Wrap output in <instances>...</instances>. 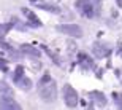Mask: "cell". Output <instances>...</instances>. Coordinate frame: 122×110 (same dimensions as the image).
Segmentation results:
<instances>
[{
	"instance_id": "1",
	"label": "cell",
	"mask_w": 122,
	"mask_h": 110,
	"mask_svg": "<svg viewBox=\"0 0 122 110\" xmlns=\"http://www.w3.org/2000/svg\"><path fill=\"white\" fill-rule=\"evenodd\" d=\"M38 94L43 101L46 102H52L57 99V85L52 80H48V81L40 83V88H38Z\"/></svg>"
},
{
	"instance_id": "2",
	"label": "cell",
	"mask_w": 122,
	"mask_h": 110,
	"mask_svg": "<svg viewBox=\"0 0 122 110\" xmlns=\"http://www.w3.org/2000/svg\"><path fill=\"white\" fill-rule=\"evenodd\" d=\"M63 101H65V104L68 107H76L78 105L79 97H78V93L75 91V88L71 85H65L63 86Z\"/></svg>"
},
{
	"instance_id": "3",
	"label": "cell",
	"mask_w": 122,
	"mask_h": 110,
	"mask_svg": "<svg viewBox=\"0 0 122 110\" xmlns=\"http://www.w3.org/2000/svg\"><path fill=\"white\" fill-rule=\"evenodd\" d=\"M59 32H63V34H67V35L70 37H79L82 35V29L78 26V24H62V26H59Z\"/></svg>"
},
{
	"instance_id": "4",
	"label": "cell",
	"mask_w": 122,
	"mask_h": 110,
	"mask_svg": "<svg viewBox=\"0 0 122 110\" xmlns=\"http://www.w3.org/2000/svg\"><path fill=\"white\" fill-rule=\"evenodd\" d=\"M76 8L81 11L82 16H86V18H92L94 16V6L89 0H78L76 2Z\"/></svg>"
},
{
	"instance_id": "5",
	"label": "cell",
	"mask_w": 122,
	"mask_h": 110,
	"mask_svg": "<svg viewBox=\"0 0 122 110\" xmlns=\"http://www.w3.org/2000/svg\"><path fill=\"white\" fill-rule=\"evenodd\" d=\"M0 110H22L18 102L11 97H2L0 101Z\"/></svg>"
},
{
	"instance_id": "6",
	"label": "cell",
	"mask_w": 122,
	"mask_h": 110,
	"mask_svg": "<svg viewBox=\"0 0 122 110\" xmlns=\"http://www.w3.org/2000/svg\"><path fill=\"white\" fill-rule=\"evenodd\" d=\"M109 48L106 45H102V43H95L94 45V54L97 56V58H105V56L109 54Z\"/></svg>"
},
{
	"instance_id": "7",
	"label": "cell",
	"mask_w": 122,
	"mask_h": 110,
	"mask_svg": "<svg viewBox=\"0 0 122 110\" xmlns=\"http://www.w3.org/2000/svg\"><path fill=\"white\" fill-rule=\"evenodd\" d=\"M89 97H91L92 101H95L98 105H106V97H105V94L103 93H98V91H92V93H89Z\"/></svg>"
},
{
	"instance_id": "8",
	"label": "cell",
	"mask_w": 122,
	"mask_h": 110,
	"mask_svg": "<svg viewBox=\"0 0 122 110\" xmlns=\"http://www.w3.org/2000/svg\"><path fill=\"white\" fill-rule=\"evenodd\" d=\"M0 93H2V97H11L13 89H11L5 81H0Z\"/></svg>"
},
{
	"instance_id": "9",
	"label": "cell",
	"mask_w": 122,
	"mask_h": 110,
	"mask_svg": "<svg viewBox=\"0 0 122 110\" xmlns=\"http://www.w3.org/2000/svg\"><path fill=\"white\" fill-rule=\"evenodd\" d=\"M24 13H25V16H27L29 19H30L32 23H33V26H41V21L38 18H36L35 14L32 13V11H29V10H24Z\"/></svg>"
},
{
	"instance_id": "10",
	"label": "cell",
	"mask_w": 122,
	"mask_h": 110,
	"mask_svg": "<svg viewBox=\"0 0 122 110\" xmlns=\"http://www.w3.org/2000/svg\"><path fill=\"white\" fill-rule=\"evenodd\" d=\"M38 6L43 10H48V11H52V13H59L60 8L59 6H56V5H46V3H38Z\"/></svg>"
},
{
	"instance_id": "11",
	"label": "cell",
	"mask_w": 122,
	"mask_h": 110,
	"mask_svg": "<svg viewBox=\"0 0 122 110\" xmlns=\"http://www.w3.org/2000/svg\"><path fill=\"white\" fill-rule=\"evenodd\" d=\"M18 83H19V86L22 88V89H30L32 88V81L29 80V78H21Z\"/></svg>"
},
{
	"instance_id": "12",
	"label": "cell",
	"mask_w": 122,
	"mask_h": 110,
	"mask_svg": "<svg viewBox=\"0 0 122 110\" xmlns=\"http://www.w3.org/2000/svg\"><path fill=\"white\" fill-rule=\"evenodd\" d=\"M22 73H24V69H22V67H18V69H16V73L13 75L14 81H19V80L22 78Z\"/></svg>"
},
{
	"instance_id": "13",
	"label": "cell",
	"mask_w": 122,
	"mask_h": 110,
	"mask_svg": "<svg viewBox=\"0 0 122 110\" xmlns=\"http://www.w3.org/2000/svg\"><path fill=\"white\" fill-rule=\"evenodd\" d=\"M24 48V51H25V53H30V54H33V56H38L40 54V51H36L35 48H32V46H22Z\"/></svg>"
},
{
	"instance_id": "14",
	"label": "cell",
	"mask_w": 122,
	"mask_h": 110,
	"mask_svg": "<svg viewBox=\"0 0 122 110\" xmlns=\"http://www.w3.org/2000/svg\"><path fill=\"white\" fill-rule=\"evenodd\" d=\"M113 96H114V99H119V101H117V104H119V110H122V96H119V94H116V93H114Z\"/></svg>"
},
{
	"instance_id": "15",
	"label": "cell",
	"mask_w": 122,
	"mask_h": 110,
	"mask_svg": "<svg viewBox=\"0 0 122 110\" xmlns=\"http://www.w3.org/2000/svg\"><path fill=\"white\" fill-rule=\"evenodd\" d=\"M0 46H2V48H5L6 51H11V46H10L8 43H5L3 40H0Z\"/></svg>"
},
{
	"instance_id": "16",
	"label": "cell",
	"mask_w": 122,
	"mask_h": 110,
	"mask_svg": "<svg viewBox=\"0 0 122 110\" xmlns=\"http://www.w3.org/2000/svg\"><path fill=\"white\" fill-rule=\"evenodd\" d=\"M117 5H119V6H122V0H117Z\"/></svg>"
},
{
	"instance_id": "17",
	"label": "cell",
	"mask_w": 122,
	"mask_h": 110,
	"mask_svg": "<svg viewBox=\"0 0 122 110\" xmlns=\"http://www.w3.org/2000/svg\"><path fill=\"white\" fill-rule=\"evenodd\" d=\"M89 110H94V109H92V107H89Z\"/></svg>"
},
{
	"instance_id": "18",
	"label": "cell",
	"mask_w": 122,
	"mask_h": 110,
	"mask_svg": "<svg viewBox=\"0 0 122 110\" xmlns=\"http://www.w3.org/2000/svg\"><path fill=\"white\" fill-rule=\"evenodd\" d=\"M121 80H122V77H121Z\"/></svg>"
}]
</instances>
